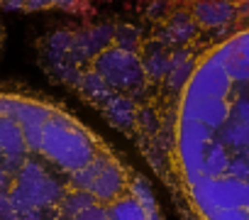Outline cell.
<instances>
[{
	"mask_svg": "<svg viewBox=\"0 0 249 220\" xmlns=\"http://www.w3.org/2000/svg\"><path fill=\"white\" fill-rule=\"evenodd\" d=\"M0 220H164L152 183L69 108L0 88Z\"/></svg>",
	"mask_w": 249,
	"mask_h": 220,
	"instance_id": "cell-2",
	"label": "cell"
},
{
	"mask_svg": "<svg viewBox=\"0 0 249 220\" xmlns=\"http://www.w3.org/2000/svg\"><path fill=\"white\" fill-rule=\"evenodd\" d=\"M59 27L49 76L127 137L183 220H249V3H147Z\"/></svg>",
	"mask_w": 249,
	"mask_h": 220,
	"instance_id": "cell-1",
	"label": "cell"
}]
</instances>
